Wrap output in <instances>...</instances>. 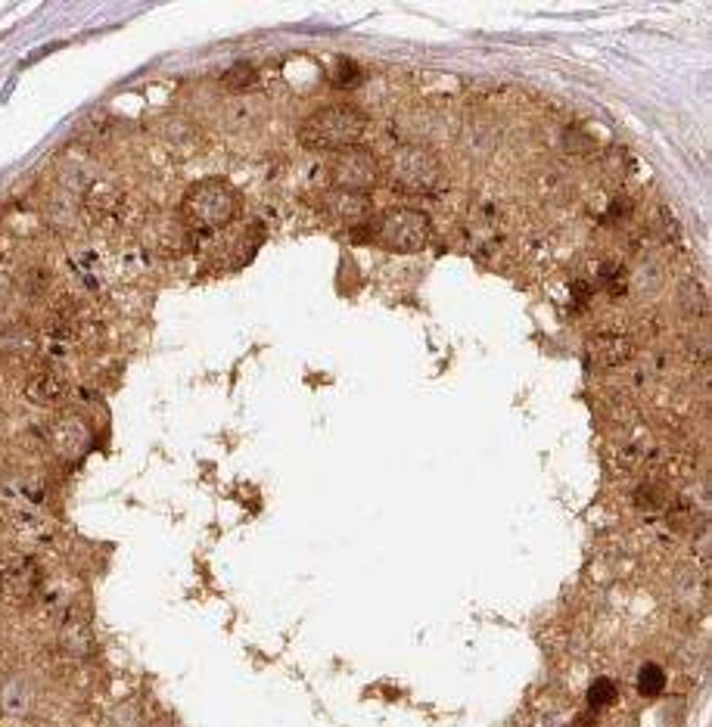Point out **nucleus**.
<instances>
[{
	"label": "nucleus",
	"mask_w": 712,
	"mask_h": 727,
	"mask_svg": "<svg viewBox=\"0 0 712 727\" xmlns=\"http://www.w3.org/2000/svg\"><path fill=\"white\" fill-rule=\"evenodd\" d=\"M573 727H597V718H594V712H585V715H579L573 722Z\"/></svg>",
	"instance_id": "obj_22"
},
{
	"label": "nucleus",
	"mask_w": 712,
	"mask_h": 727,
	"mask_svg": "<svg viewBox=\"0 0 712 727\" xmlns=\"http://www.w3.org/2000/svg\"><path fill=\"white\" fill-rule=\"evenodd\" d=\"M566 147H570L573 153H591V149H594V143H591L588 138H582L579 131H570V134H566Z\"/></svg>",
	"instance_id": "obj_21"
},
{
	"label": "nucleus",
	"mask_w": 712,
	"mask_h": 727,
	"mask_svg": "<svg viewBox=\"0 0 712 727\" xmlns=\"http://www.w3.org/2000/svg\"><path fill=\"white\" fill-rule=\"evenodd\" d=\"M255 78H259V75H255V69L249 63H233L231 69L222 75V85H224V90L243 94V90H249L255 85Z\"/></svg>",
	"instance_id": "obj_15"
},
{
	"label": "nucleus",
	"mask_w": 712,
	"mask_h": 727,
	"mask_svg": "<svg viewBox=\"0 0 712 727\" xmlns=\"http://www.w3.org/2000/svg\"><path fill=\"white\" fill-rule=\"evenodd\" d=\"M41 581H44V572L32 557L6 559V563L0 566V594H4V600H10L16 606L32 603L37 597V590H41Z\"/></svg>",
	"instance_id": "obj_6"
},
{
	"label": "nucleus",
	"mask_w": 712,
	"mask_h": 727,
	"mask_svg": "<svg viewBox=\"0 0 712 727\" xmlns=\"http://www.w3.org/2000/svg\"><path fill=\"white\" fill-rule=\"evenodd\" d=\"M63 647L69 650L72 656H88V650L94 647V640H90L88 628H81V625H66V628H63Z\"/></svg>",
	"instance_id": "obj_19"
},
{
	"label": "nucleus",
	"mask_w": 712,
	"mask_h": 727,
	"mask_svg": "<svg viewBox=\"0 0 712 727\" xmlns=\"http://www.w3.org/2000/svg\"><path fill=\"white\" fill-rule=\"evenodd\" d=\"M367 131V116L358 106L336 103L327 109H317L308 116L299 128L302 147L315 149V153H343V149L355 147Z\"/></svg>",
	"instance_id": "obj_1"
},
{
	"label": "nucleus",
	"mask_w": 712,
	"mask_h": 727,
	"mask_svg": "<svg viewBox=\"0 0 712 727\" xmlns=\"http://www.w3.org/2000/svg\"><path fill=\"white\" fill-rule=\"evenodd\" d=\"M47 442L59 457H78L88 448V429L75 416H59L57 423L47 429Z\"/></svg>",
	"instance_id": "obj_9"
},
{
	"label": "nucleus",
	"mask_w": 712,
	"mask_h": 727,
	"mask_svg": "<svg viewBox=\"0 0 712 727\" xmlns=\"http://www.w3.org/2000/svg\"><path fill=\"white\" fill-rule=\"evenodd\" d=\"M330 211L339 218V221L358 224V221H365V218H367L370 206H367V200L361 193H343V190H336V196L330 200Z\"/></svg>",
	"instance_id": "obj_12"
},
{
	"label": "nucleus",
	"mask_w": 712,
	"mask_h": 727,
	"mask_svg": "<svg viewBox=\"0 0 712 727\" xmlns=\"http://www.w3.org/2000/svg\"><path fill=\"white\" fill-rule=\"evenodd\" d=\"M638 691L644 696H660L666 691V671L660 669V665H644V669L638 671Z\"/></svg>",
	"instance_id": "obj_17"
},
{
	"label": "nucleus",
	"mask_w": 712,
	"mask_h": 727,
	"mask_svg": "<svg viewBox=\"0 0 712 727\" xmlns=\"http://www.w3.org/2000/svg\"><path fill=\"white\" fill-rule=\"evenodd\" d=\"M143 240H147V249L153 255H165V259H174L187 249V224L181 221V215H165L159 211L143 227Z\"/></svg>",
	"instance_id": "obj_7"
},
{
	"label": "nucleus",
	"mask_w": 712,
	"mask_h": 727,
	"mask_svg": "<svg viewBox=\"0 0 712 727\" xmlns=\"http://www.w3.org/2000/svg\"><path fill=\"white\" fill-rule=\"evenodd\" d=\"M386 174L401 193H433L442 184V165L418 143H401L386 159Z\"/></svg>",
	"instance_id": "obj_3"
},
{
	"label": "nucleus",
	"mask_w": 712,
	"mask_h": 727,
	"mask_svg": "<svg viewBox=\"0 0 712 727\" xmlns=\"http://www.w3.org/2000/svg\"><path fill=\"white\" fill-rule=\"evenodd\" d=\"M119 209H122V193L116 190L112 184H103V180H97V184H90V190L85 196V211L90 215V221H109V218L119 215Z\"/></svg>",
	"instance_id": "obj_11"
},
{
	"label": "nucleus",
	"mask_w": 712,
	"mask_h": 727,
	"mask_svg": "<svg viewBox=\"0 0 712 727\" xmlns=\"http://www.w3.org/2000/svg\"><path fill=\"white\" fill-rule=\"evenodd\" d=\"M330 178H333V184H336V190L365 196L367 190H374V187L380 184L383 169L370 149L348 147V149H343V153L333 156Z\"/></svg>",
	"instance_id": "obj_5"
},
{
	"label": "nucleus",
	"mask_w": 712,
	"mask_h": 727,
	"mask_svg": "<svg viewBox=\"0 0 712 727\" xmlns=\"http://www.w3.org/2000/svg\"><path fill=\"white\" fill-rule=\"evenodd\" d=\"M66 389H69V383H66V376H63V370H59V367L37 370V374L28 376V383L22 385L26 398L32 401V404H37V407L57 404V401L66 395Z\"/></svg>",
	"instance_id": "obj_8"
},
{
	"label": "nucleus",
	"mask_w": 712,
	"mask_h": 727,
	"mask_svg": "<svg viewBox=\"0 0 712 727\" xmlns=\"http://www.w3.org/2000/svg\"><path fill=\"white\" fill-rule=\"evenodd\" d=\"M35 348V336L28 333V327H6L0 330V354L4 358H16V354H26Z\"/></svg>",
	"instance_id": "obj_14"
},
{
	"label": "nucleus",
	"mask_w": 712,
	"mask_h": 727,
	"mask_svg": "<svg viewBox=\"0 0 712 727\" xmlns=\"http://www.w3.org/2000/svg\"><path fill=\"white\" fill-rule=\"evenodd\" d=\"M361 81H365V69L355 59H339L333 66V85L336 87H358Z\"/></svg>",
	"instance_id": "obj_16"
},
{
	"label": "nucleus",
	"mask_w": 712,
	"mask_h": 727,
	"mask_svg": "<svg viewBox=\"0 0 712 727\" xmlns=\"http://www.w3.org/2000/svg\"><path fill=\"white\" fill-rule=\"evenodd\" d=\"M22 290H26L28 295H44L50 290V274L44 268L26 271V277H22Z\"/></svg>",
	"instance_id": "obj_20"
},
{
	"label": "nucleus",
	"mask_w": 712,
	"mask_h": 727,
	"mask_svg": "<svg viewBox=\"0 0 712 727\" xmlns=\"http://www.w3.org/2000/svg\"><path fill=\"white\" fill-rule=\"evenodd\" d=\"M588 352L601 367H623V364L632 361L635 343L628 336H623V333H601V336L591 339Z\"/></svg>",
	"instance_id": "obj_10"
},
{
	"label": "nucleus",
	"mask_w": 712,
	"mask_h": 727,
	"mask_svg": "<svg viewBox=\"0 0 712 727\" xmlns=\"http://www.w3.org/2000/svg\"><path fill=\"white\" fill-rule=\"evenodd\" d=\"M433 237V221L420 209H392L377 221L374 240L389 252H420Z\"/></svg>",
	"instance_id": "obj_4"
},
{
	"label": "nucleus",
	"mask_w": 712,
	"mask_h": 727,
	"mask_svg": "<svg viewBox=\"0 0 712 727\" xmlns=\"http://www.w3.org/2000/svg\"><path fill=\"white\" fill-rule=\"evenodd\" d=\"M240 211V193L233 190L227 180L222 178H209L193 184L191 190L184 193V202H181V221L187 224V230H206L215 233L227 227L237 218Z\"/></svg>",
	"instance_id": "obj_2"
},
{
	"label": "nucleus",
	"mask_w": 712,
	"mask_h": 727,
	"mask_svg": "<svg viewBox=\"0 0 712 727\" xmlns=\"http://www.w3.org/2000/svg\"><path fill=\"white\" fill-rule=\"evenodd\" d=\"M669 488H666L663 482H654V479H647V482H641L638 488H635V507L644 513H663L666 507H669Z\"/></svg>",
	"instance_id": "obj_13"
},
{
	"label": "nucleus",
	"mask_w": 712,
	"mask_h": 727,
	"mask_svg": "<svg viewBox=\"0 0 712 727\" xmlns=\"http://www.w3.org/2000/svg\"><path fill=\"white\" fill-rule=\"evenodd\" d=\"M616 696H619V691H616V684H613L610 678H597L594 684H591V691H588V706L591 709H607V706L616 702Z\"/></svg>",
	"instance_id": "obj_18"
}]
</instances>
